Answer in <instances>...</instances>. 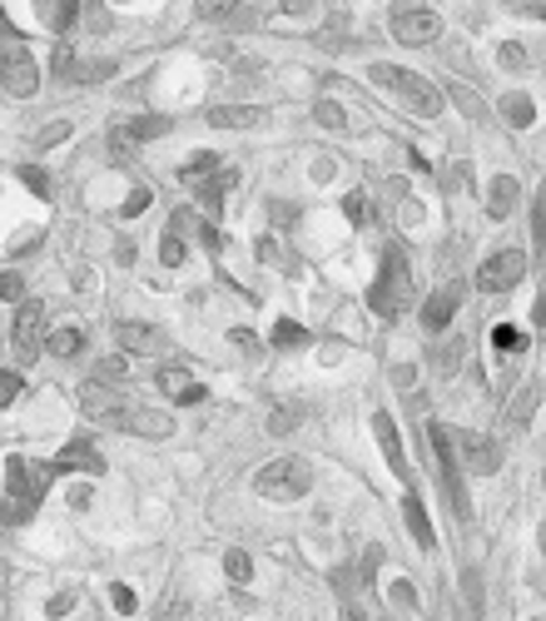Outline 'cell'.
Masks as SVG:
<instances>
[{"label":"cell","mask_w":546,"mask_h":621,"mask_svg":"<svg viewBox=\"0 0 546 621\" xmlns=\"http://www.w3.org/2000/svg\"><path fill=\"white\" fill-rule=\"evenodd\" d=\"M314 120L324 125V130H343V125H348V115H343V105H334V100H318L314 105Z\"/></svg>","instance_id":"28"},{"label":"cell","mask_w":546,"mask_h":621,"mask_svg":"<svg viewBox=\"0 0 546 621\" xmlns=\"http://www.w3.org/2000/svg\"><path fill=\"white\" fill-rule=\"evenodd\" d=\"M537 542H542V552H546V522H542V532H537Z\"/></svg>","instance_id":"51"},{"label":"cell","mask_w":546,"mask_h":621,"mask_svg":"<svg viewBox=\"0 0 546 621\" xmlns=\"http://www.w3.org/2000/svg\"><path fill=\"white\" fill-rule=\"evenodd\" d=\"M308 487H314V467H308L304 457H274V463L259 467V477H254V492L269 502H298Z\"/></svg>","instance_id":"3"},{"label":"cell","mask_w":546,"mask_h":621,"mask_svg":"<svg viewBox=\"0 0 546 621\" xmlns=\"http://www.w3.org/2000/svg\"><path fill=\"white\" fill-rule=\"evenodd\" d=\"M259 259H264V264L278 259V244H274V239H259Z\"/></svg>","instance_id":"49"},{"label":"cell","mask_w":546,"mask_h":621,"mask_svg":"<svg viewBox=\"0 0 546 621\" xmlns=\"http://www.w3.org/2000/svg\"><path fill=\"white\" fill-rule=\"evenodd\" d=\"M537 398H542V388H537V383H527V388H522L517 398H512L507 423H512V427H527V423H532V413H537Z\"/></svg>","instance_id":"24"},{"label":"cell","mask_w":546,"mask_h":621,"mask_svg":"<svg viewBox=\"0 0 546 621\" xmlns=\"http://www.w3.org/2000/svg\"><path fill=\"white\" fill-rule=\"evenodd\" d=\"M298 423H304V413H298V408H278V413H269V433H274V437L298 433Z\"/></svg>","instance_id":"29"},{"label":"cell","mask_w":546,"mask_h":621,"mask_svg":"<svg viewBox=\"0 0 546 621\" xmlns=\"http://www.w3.org/2000/svg\"><path fill=\"white\" fill-rule=\"evenodd\" d=\"M314 179H318V185H328V179H334V159H314Z\"/></svg>","instance_id":"45"},{"label":"cell","mask_w":546,"mask_h":621,"mask_svg":"<svg viewBox=\"0 0 546 621\" xmlns=\"http://www.w3.org/2000/svg\"><path fill=\"white\" fill-rule=\"evenodd\" d=\"M159 264H169V269H179V264H185V239H179V234H169V239L159 244Z\"/></svg>","instance_id":"32"},{"label":"cell","mask_w":546,"mask_h":621,"mask_svg":"<svg viewBox=\"0 0 546 621\" xmlns=\"http://www.w3.org/2000/svg\"><path fill=\"white\" fill-rule=\"evenodd\" d=\"M224 572H229V582H249V576H254L249 552H239V548H234L229 556H224Z\"/></svg>","instance_id":"30"},{"label":"cell","mask_w":546,"mask_h":621,"mask_svg":"<svg viewBox=\"0 0 546 621\" xmlns=\"http://www.w3.org/2000/svg\"><path fill=\"white\" fill-rule=\"evenodd\" d=\"M532 318H537V328H546V288L537 294V308H532Z\"/></svg>","instance_id":"50"},{"label":"cell","mask_w":546,"mask_h":621,"mask_svg":"<svg viewBox=\"0 0 546 621\" xmlns=\"http://www.w3.org/2000/svg\"><path fill=\"white\" fill-rule=\"evenodd\" d=\"M85 344H90L85 324H66V328H50V334H46V353H50V358H75V353H85Z\"/></svg>","instance_id":"20"},{"label":"cell","mask_w":546,"mask_h":621,"mask_svg":"<svg viewBox=\"0 0 546 621\" xmlns=\"http://www.w3.org/2000/svg\"><path fill=\"white\" fill-rule=\"evenodd\" d=\"M343 214H348V224L368 229V224H373V205H368V195H363V189H353V195L343 199Z\"/></svg>","instance_id":"27"},{"label":"cell","mask_w":546,"mask_h":621,"mask_svg":"<svg viewBox=\"0 0 546 621\" xmlns=\"http://www.w3.org/2000/svg\"><path fill=\"white\" fill-rule=\"evenodd\" d=\"M269 344L274 348H304L308 344V328L294 324V318H278V324L269 328Z\"/></svg>","instance_id":"25"},{"label":"cell","mask_w":546,"mask_h":621,"mask_svg":"<svg viewBox=\"0 0 546 621\" xmlns=\"http://www.w3.org/2000/svg\"><path fill=\"white\" fill-rule=\"evenodd\" d=\"M463 288L467 284H447V288H437V294L423 304V328H427V334H443V328L453 324V314L463 308Z\"/></svg>","instance_id":"14"},{"label":"cell","mask_w":546,"mask_h":621,"mask_svg":"<svg viewBox=\"0 0 546 621\" xmlns=\"http://www.w3.org/2000/svg\"><path fill=\"white\" fill-rule=\"evenodd\" d=\"M517 199H522V189H517V175H497L492 179V189H487V214L492 219H512V209H517Z\"/></svg>","instance_id":"19"},{"label":"cell","mask_w":546,"mask_h":621,"mask_svg":"<svg viewBox=\"0 0 546 621\" xmlns=\"http://www.w3.org/2000/svg\"><path fill=\"white\" fill-rule=\"evenodd\" d=\"M125 368H130V353H125V348H120V358H100V378H105V383L125 378Z\"/></svg>","instance_id":"35"},{"label":"cell","mask_w":546,"mask_h":621,"mask_svg":"<svg viewBox=\"0 0 546 621\" xmlns=\"http://www.w3.org/2000/svg\"><path fill=\"white\" fill-rule=\"evenodd\" d=\"M145 209H149V189H135V195L125 199L120 214H125V219H135V214H145Z\"/></svg>","instance_id":"40"},{"label":"cell","mask_w":546,"mask_h":621,"mask_svg":"<svg viewBox=\"0 0 546 621\" xmlns=\"http://www.w3.org/2000/svg\"><path fill=\"white\" fill-rule=\"evenodd\" d=\"M244 0H199V16H229V10H239Z\"/></svg>","instance_id":"39"},{"label":"cell","mask_w":546,"mask_h":621,"mask_svg":"<svg viewBox=\"0 0 546 621\" xmlns=\"http://www.w3.org/2000/svg\"><path fill=\"white\" fill-rule=\"evenodd\" d=\"M373 85H383V90L393 95V100H403L413 115H427V120H437V115L447 110V95L437 90L433 80H423V75L403 70V66H373L368 70Z\"/></svg>","instance_id":"2"},{"label":"cell","mask_w":546,"mask_h":621,"mask_svg":"<svg viewBox=\"0 0 546 621\" xmlns=\"http://www.w3.org/2000/svg\"><path fill=\"white\" fill-rule=\"evenodd\" d=\"M388 30L403 46H433V40L443 36V16H437V10H393Z\"/></svg>","instance_id":"6"},{"label":"cell","mask_w":546,"mask_h":621,"mask_svg":"<svg viewBox=\"0 0 546 621\" xmlns=\"http://www.w3.org/2000/svg\"><path fill=\"white\" fill-rule=\"evenodd\" d=\"M532 224H537V249L546 254V179L537 189V209H532Z\"/></svg>","instance_id":"34"},{"label":"cell","mask_w":546,"mask_h":621,"mask_svg":"<svg viewBox=\"0 0 546 621\" xmlns=\"http://www.w3.org/2000/svg\"><path fill=\"white\" fill-rule=\"evenodd\" d=\"M159 393H165L169 403H179V408H185V403H205V383L189 378L185 368H159Z\"/></svg>","instance_id":"16"},{"label":"cell","mask_w":546,"mask_h":621,"mask_svg":"<svg viewBox=\"0 0 546 621\" xmlns=\"http://www.w3.org/2000/svg\"><path fill=\"white\" fill-rule=\"evenodd\" d=\"M463 463H467V473H477V477L502 473V447H497V437L467 433V437H463Z\"/></svg>","instance_id":"13"},{"label":"cell","mask_w":546,"mask_h":621,"mask_svg":"<svg viewBox=\"0 0 546 621\" xmlns=\"http://www.w3.org/2000/svg\"><path fill=\"white\" fill-rule=\"evenodd\" d=\"M368 304H373V314H383V318H403L413 308V269H408V259H403V244H388V249H383V269L368 288Z\"/></svg>","instance_id":"1"},{"label":"cell","mask_w":546,"mask_h":621,"mask_svg":"<svg viewBox=\"0 0 546 621\" xmlns=\"http://www.w3.org/2000/svg\"><path fill=\"white\" fill-rule=\"evenodd\" d=\"M522 274H527V254L522 249H497V254H487V259L477 264V288H487V294H507V288L522 284Z\"/></svg>","instance_id":"5"},{"label":"cell","mask_w":546,"mask_h":621,"mask_svg":"<svg viewBox=\"0 0 546 621\" xmlns=\"http://www.w3.org/2000/svg\"><path fill=\"white\" fill-rule=\"evenodd\" d=\"M214 169H219V155H214V149H199V155H189L185 165H179V179H185V185H199Z\"/></svg>","instance_id":"23"},{"label":"cell","mask_w":546,"mask_h":621,"mask_svg":"<svg viewBox=\"0 0 546 621\" xmlns=\"http://www.w3.org/2000/svg\"><path fill=\"white\" fill-rule=\"evenodd\" d=\"M492 348H497V353H527L532 338L522 334L517 324H497V328H492Z\"/></svg>","instance_id":"26"},{"label":"cell","mask_w":546,"mask_h":621,"mask_svg":"<svg viewBox=\"0 0 546 621\" xmlns=\"http://www.w3.org/2000/svg\"><path fill=\"white\" fill-rule=\"evenodd\" d=\"M512 6H517L522 16H532V20H546V10L537 6V0H512Z\"/></svg>","instance_id":"48"},{"label":"cell","mask_w":546,"mask_h":621,"mask_svg":"<svg viewBox=\"0 0 546 621\" xmlns=\"http://www.w3.org/2000/svg\"><path fill=\"white\" fill-rule=\"evenodd\" d=\"M373 437H378V447H383V457H388V467L403 477V487H413V467H408V453H403L398 423H393L388 413H373Z\"/></svg>","instance_id":"10"},{"label":"cell","mask_w":546,"mask_h":621,"mask_svg":"<svg viewBox=\"0 0 546 621\" xmlns=\"http://www.w3.org/2000/svg\"><path fill=\"white\" fill-rule=\"evenodd\" d=\"M16 398H20V373L6 368V378H0V408H10Z\"/></svg>","instance_id":"36"},{"label":"cell","mask_w":546,"mask_h":621,"mask_svg":"<svg viewBox=\"0 0 546 621\" xmlns=\"http://www.w3.org/2000/svg\"><path fill=\"white\" fill-rule=\"evenodd\" d=\"M115 607H120V612H135V592H130V586H115Z\"/></svg>","instance_id":"46"},{"label":"cell","mask_w":546,"mask_h":621,"mask_svg":"<svg viewBox=\"0 0 546 621\" xmlns=\"http://www.w3.org/2000/svg\"><path fill=\"white\" fill-rule=\"evenodd\" d=\"M0 75H6V90L16 95V100H30V95L40 90V66L30 60V50L20 46V40L6 46V66H0Z\"/></svg>","instance_id":"7"},{"label":"cell","mask_w":546,"mask_h":621,"mask_svg":"<svg viewBox=\"0 0 546 621\" xmlns=\"http://www.w3.org/2000/svg\"><path fill=\"white\" fill-rule=\"evenodd\" d=\"M80 408H85V417H90V423H105V427H120V417L130 413V403L120 398V393L110 388V383H85L80 388Z\"/></svg>","instance_id":"8"},{"label":"cell","mask_w":546,"mask_h":621,"mask_svg":"<svg viewBox=\"0 0 546 621\" xmlns=\"http://www.w3.org/2000/svg\"><path fill=\"white\" fill-rule=\"evenodd\" d=\"M453 95H457V105H463V110L473 115V120H482V100H477V95H467L463 85H453Z\"/></svg>","instance_id":"41"},{"label":"cell","mask_w":546,"mask_h":621,"mask_svg":"<svg viewBox=\"0 0 546 621\" xmlns=\"http://www.w3.org/2000/svg\"><path fill=\"white\" fill-rule=\"evenodd\" d=\"M115 344H120L125 353H145V358H159V353L169 348V338H165V328L139 324V318H130V324H120V328H115Z\"/></svg>","instance_id":"12"},{"label":"cell","mask_w":546,"mask_h":621,"mask_svg":"<svg viewBox=\"0 0 546 621\" xmlns=\"http://www.w3.org/2000/svg\"><path fill=\"white\" fill-rule=\"evenodd\" d=\"M40 328H46V308H40V298H20L16 324H10V344H16L20 358H36L40 353Z\"/></svg>","instance_id":"9"},{"label":"cell","mask_w":546,"mask_h":621,"mask_svg":"<svg viewBox=\"0 0 546 621\" xmlns=\"http://www.w3.org/2000/svg\"><path fill=\"white\" fill-rule=\"evenodd\" d=\"M0 298H10V304H20V298H26V284H20V274L0 278Z\"/></svg>","instance_id":"38"},{"label":"cell","mask_w":546,"mask_h":621,"mask_svg":"<svg viewBox=\"0 0 546 621\" xmlns=\"http://www.w3.org/2000/svg\"><path fill=\"white\" fill-rule=\"evenodd\" d=\"M403 518H408V532H413L417 548L433 552L437 548V532H433V518H427V507H423V497H417V492H403Z\"/></svg>","instance_id":"17"},{"label":"cell","mask_w":546,"mask_h":621,"mask_svg":"<svg viewBox=\"0 0 546 621\" xmlns=\"http://www.w3.org/2000/svg\"><path fill=\"white\" fill-rule=\"evenodd\" d=\"M20 179H26V185H30V189H36V195H40V199H50V179H46V175H40V169H36V165H20Z\"/></svg>","instance_id":"37"},{"label":"cell","mask_w":546,"mask_h":621,"mask_svg":"<svg viewBox=\"0 0 546 621\" xmlns=\"http://www.w3.org/2000/svg\"><path fill=\"white\" fill-rule=\"evenodd\" d=\"M209 125L214 130H254V125H264V110L259 105H214Z\"/></svg>","instance_id":"18"},{"label":"cell","mask_w":546,"mask_h":621,"mask_svg":"<svg viewBox=\"0 0 546 621\" xmlns=\"http://www.w3.org/2000/svg\"><path fill=\"white\" fill-rule=\"evenodd\" d=\"M502 120H507L512 130H532V120H537V105H532L522 90H512V95H502Z\"/></svg>","instance_id":"22"},{"label":"cell","mask_w":546,"mask_h":621,"mask_svg":"<svg viewBox=\"0 0 546 621\" xmlns=\"http://www.w3.org/2000/svg\"><path fill=\"white\" fill-rule=\"evenodd\" d=\"M80 0H60V6H56V16H50V26H56V30H70L75 26V16H80Z\"/></svg>","instance_id":"33"},{"label":"cell","mask_w":546,"mask_h":621,"mask_svg":"<svg viewBox=\"0 0 546 621\" xmlns=\"http://www.w3.org/2000/svg\"><path fill=\"white\" fill-rule=\"evenodd\" d=\"M427 443H433V463H437V473H443V487H447V497H453V512H457V518H473L463 473H457V447H453V437H447V427L427 423Z\"/></svg>","instance_id":"4"},{"label":"cell","mask_w":546,"mask_h":621,"mask_svg":"<svg viewBox=\"0 0 546 621\" xmlns=\"http://www.w3.org/2000/svg\"><path fill=\"white\" fill-rule=\"evenodd\" d=\"M542 487H546V473H542Z\"/></svg>","instance_id":"52"},{"label":"cell","mask_w":546,"mask_h":621,"mask_svg":"<svg viewBox=\"0 0 546 621\" xmlns=\"http://www.w3.org/2000/svg\"><path fill=\"white\" fill-rule=\"evenodd\" d=\"M50 467H56V473H90V477H100L105 473V453L90 443V437H70Z\"/></svg>","instance_id":"11"},{"label":"cell","mask_w":546,"mask_h":621,"mask_svg":"<svg viewBox=\"0 0 546 621\" xmlns=\"http://www.w3.org/2000/svg\"><path fill=\"white\" fill-rule=\"evenodd\" d=\"M497 66H502V70H527V66H532V60H527V46L507 40V46L497 50Z\"/></svg>","instance_id":"31"},{"label":"cell","mask_w":546,"mask_h":621,"mask_svg":"<svg viewBox=\"0 0 546 621\" xmlns=\"http://www.w3.org/2000/svg\"><path fill=\"white\" fill-rule=\"evenodd\" d=\"M288 16H308V10H318V0H284Z\"/></svg>","instance_id":"47"},{"label":"cell","mask_w":546,"mask_h":621,"mask_svg":"<svg viewBox=\"0 0 546 621\" xmlns=\"http://www.w3.org/2000/svg\"><path fill=\"white\" fill-rule=\"evenodd\" d=\"M120 427H125V433H135V437H155V443H159V437L175 433V417H169L165 408H130L120 417Z\"/></svg>","instance_id":"15"},{"label":"cell","mask_w":546,"mask_h":621,"mask_svg":"<svg viewBox=\"0 0 546 621\" xmlns=\"http://www.w3.org/2000/svg\"><path fill=\"white\" fill-rule=\"evenodd\" d=\"M239 185V175L234 169H224V175H209V179H199V205H205V214H219L224 205V195Z\"/></svg>","instance_id":"21"},{"label":"cell","mask_w":546,"mask_h":621,"mask_svg":"<svg viewBox=\"0 0 546 621\" xmlns=\"http://www.w3.org/2000/svg\"><path fill=\"white\" fill-rule=\"evenodd\" d=\"M388 597H393V602H398V607H417V592H413V582H398Z\"/></svg>","instance_id":"42"},{"label":"cell","mask_w":546,"mask_h":621,"mask_svg":"<svg viewBox=\"0 0 546 621\" xmlns=\"http://www.w3.org/2000/svg\"><path fill=\"white\" fill-rule=\"evenodd\" d=\"M70 607H75V592H60V597H56V602H50V607H46V612H50V617H66V612H70Z\"/></svg>","instance_id":"44"},{"label":"cell","mask_w":546,"mask_h":621,"mask_svg":"<svg viewBox=\"0 0 546 621\" xmlns=\"http://www.w3.org/2000/svg\"><path fill=\"white\" fill-rule=\"evenodd\" d=\"M66 135H70V125H66V120H56L46 135H40V149H46V145H60V139H66Z\"/></svg>","instance_id":"43"}]
</instances>
